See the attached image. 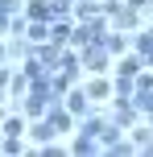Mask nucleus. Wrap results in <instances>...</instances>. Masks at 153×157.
<instances>
[]
</instances>
